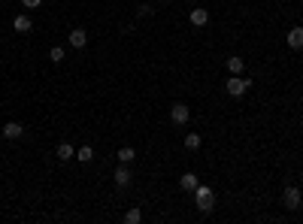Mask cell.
I'll list each match as a JSON object with an SVG mask.
<instances>
[{
	"label": "cell",
	"mask_w": 303,
	"mask_h": 224,
	"mask_svg": "<svg viewBox=\"0 0 303 224\" xmlns=\"http://www.w3.org/2000/svg\"><path fill=\"white\" fill-rule=\"evenodd\" d=\"M170 118H173V124H185L191 118V109L185 106V103H176V106L170 109Z\"/></svg>",
	"instance_id": "277c9868"
},
{
	"label": "cell",
	"mask_w": 303,
	"mask_h": 224,
	"mask_svg": "<svg viewBox=\"0 0 303 224\" xmlns=\"http://www.w3.org/2000/svg\"><path fill=\"white\" fill-rule=\"evenodd\" d=\"M185 149H188V151H197V149H200V133H188V136H185Z\"/></svg>",
	"instance_id": "9a60e30c"
},
{
	"label": "cell",
	"mask_w": 303,
	"mask_h": 224,
	"mask_svg": "<svg viewBox=\"0 0 303 224\" xmlns=\"http://www.w3.org/2000/svg\"><path fill=\"white\" fill-rule=\"evenodd\" d=\"M76 158H79L82 164H88V161L94 158V149H91V146H79V151H76Z\"/></svg>",
	"instance_id": "2e32d148"
},
{
	"label": "cell",
	"mask_w": 303,
	"mask_h": 224,
	"mask_svg": "<svg viewBox=\"0 0 303 224\" xmlns=\"http://www.w3.org/2000/svg\"><path fill=\"white\" fill-rule=\"evenodd\" d=\"M134 158H137V151H134L131 146H124V149H118V161H121V164H131Z\"/></svg>",
	"instance_id": "5bb4252c"
},
{
	"label": "cell",
	"mask_w": 303,
	"mask_h": 224,
	"mask_svg": "<svg viewBox=\"0 0 303 224\" xmlns=\"http://www.w3.org/2000/svg\"><path fill=\"white\" fill-rule=\"evenodd\" d=\"M179 185H182V191H194V188L200 185V179H197V173H185V176L179 179Z\"/></svg>",
	"instance_id": "7c38bea8"
},
{
	"label": "cell",
	"mask_w": 303,
	"mask_h": 224,
	"mask_svg": "<svg viewBox=\"0 0 303 224\" xmlns=\"http://www.w3.org/2000/svg\"><path fill=\"white\" fill-rule=\"evenodd\" d=\"M55 158H58V161H70V158H76V149L70 146V143H61V146L55 149Z\"/></svg>",
	"instance_id": "ba28073f"
},
{
	"label": "cell",
	"mask_w": 303,
	"mask_h": 224,
	"mask_svg": "<svg viewBox=\"0 0 303 224\" xmlns=\"http://www.w3.org/2000/svg\"><path fill=\"white\" fill-rule=\"evenodd\" d=\"M22 3H25V6H28V9H37V6H40V3H43V0H22Z\"/></svg>",
	"instance_id": "ffe728a7"
},
{
	"label": "cell",
	"mask_w": 303,
	"mask_h": 224,
	"mask_svg": "<svg viewBox=\"0 0 303 224\" xmlns=\"http://www.w3.org/2000/svg\"><path fill=\"white\" fill-rule=\"evenodd\" d=\"M139 218H142L139 209H128V212H124V221H128V224H139Z\"/></svg>",
	"instance_id": "e0dca14e"
},
{
	"label": "cell",
	"mask_w": 303,
	"mask_h": 224,
	"mask_svg": "<svg viewBox=\"0 0 303 224\" xmlns=\"http://www.w3.org/2000/svg\"><path fill=\"white\" fill-rule=\"evenodd\" d=\"M188 19H191V25H194V27H203V25L209 22V12H206V9H191Z\"/></svg>",
	"instance_id": "9c48e42d"
},
{
	"label": "cell",
	"mask_w": 303,
	"mask_h": 224,
	"mask_svg": "<svg viewBox=\"0 0 303 224\" xmlns=\"http://www.w3.org/2000/svg\"><path fill=\"white\" fill-rule=\"evenodd\" d=\"M149 12H155L149 3H142V6H137V15H149Z\"/></svg>",
	"instance_id": "d6986e66"
},
{
	"label": "cell",
	"mask_w": 303,
	"mask_h": 224,
	"mask_svg": "<svg viewBox=\"0 0 303 224\" xmlns=\"http://www.w3.org/2000/svg\"><path fill=\"white\" fill-rule=\"evenodd\" d=\"M49 58L55 61V64H61V61H64V49H61V46H55V49L49 51Z\"/></svg>",
	"instance_id": "ac0fdd59"
},
{
	"label": "cell",
	"mask_w": 303,
	"mask_h": 224,
	"mask_svg": "<svg viewBox=\"0 0 303 224\" xmlns=\"http://www.w3.org/2000/svg\"><path fill=\"white\" fill-rule=\"evenodd\" d=\"M288 46L291 49H303V27H291L288 30Z\"/></svg>",
	"instance_id": "30bf717a"
},
{
	"label": "cell",
	"mask_w": 303,
	"mask_h": 224,
	"mask_svg": "<svg viewBox=\"0 0 303 224\" xmlns=\"http://www.w3.org/2000/svg\"><path fill=\"white\" fill-rule=\"evenodd\" d=\"M282 203H285V209H300V188L288 185L285 194H282Z\"/></svg>",
	"instance_id": "3957f363"
},
{
	"label": "cell",
	"mask_w": 303,
	"mask_h": 224,
	"mask_svg": "<svg viewBox=\"0 0 303 224\" xmlns=\"http://www.w3.org/2000/svg\"><path fill=\"white\" fill-rule=\"evenodd\" d=\"M85 43H88V33H85L82 27L70 30V46H73V49H85Z\"/></svg>",
	"instance_id": "8992f818"
},
{
	"label": "cell",
	"mask_w": 303,
	"mask_h": 224,
	"mask_svg": "<svg viewBox=\"0 0 303 224\" xmlns=\"http://www.w3.org/2000/svg\"><path fill=\"white\" fill-rule=\"evenodd\" d=\"M243 67H246V61H243V58H237V55H234V58H227V70L234 73V76H240V73H243Z\"/></svg>",
	"instance_id": "4fadbf2b"
},
{
	"label": "cell",
	"mask_w": 303,
	"mask_h": 224,
	"mask_svg": "<svg viewBox=\"0 0 303 224\" xmlns=\"http://www.w3.org/2000/svg\"><path fill=\"white\" fill-rule=\"evenodd\" d=\"M112 179H115V185H118V188H128V185H131V179H134V176H131V170H128V164H121V167L115 170V176H112Z\"/></svg>",
	"instance_id": "5b68a950"
},
{
	"label": "cell",
	"mask_w": 303,
	"mask_h": 224,
	"mask_svg": "<svg viewBox=\"0 0 303 224\" xmlns=\"http://www.w3.org/2000/svg\"><path fill=\"white\" fill-rule=\"evenodd\" d=\"M12 27L19 30V33H30V15H15V22H12Z\"/></svg>",
	"instance_id": "8fae6325"
},
{
	"label": "cell",
	"mask_w": 303,
	"mask_h": 224,
	"mask_svg": "<svg viewBox=\"0 0 303 224\" xmlns=\"http://www.w3.org/2000/svg\"><path fill=\"white\" fill-rule=\"evenodd\" d=\"M22 133H25V127H22L19 122H6V124H3V136H6V140H19Z\"/></svg>",
	"instance_id": "52a82bcc"
},
{
	"label": "cell",
	"mask_w": 303,
	"mask_h": 224,
	"mask_svg": "<svg viewBox=\"0 0 303 224\" xmlns=\"http://www.w3.org/2000/svg\"><path fill=\"white\" fill-rule=\"evenodd\" d=\"M248 85H252V82L243 79V76H230V79L224 82V91H227L230 97H243V94L248 91Z\"/></svg>",
	"instance_id": "7a4b0ae2"
},
{
	"label": "cell",
	"mask_w": 303,
	"mask_h": 224,
	"mask_svg": "<svg viewBox=\"0 0 303 224\" xmlns=\"http://www.w3.org/2000/svg\"><path fill=\"white\" fill-rule=\"evenodd\" d=\"M194 200H197L200 212H212V206H216V194H212L209 185H197V188H194Z\"/></svg>",
	"instance_id": "6da1fadb"
}]
</instances>
